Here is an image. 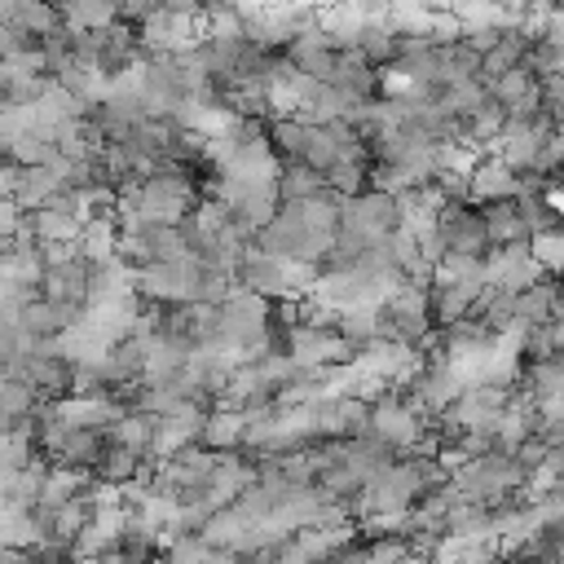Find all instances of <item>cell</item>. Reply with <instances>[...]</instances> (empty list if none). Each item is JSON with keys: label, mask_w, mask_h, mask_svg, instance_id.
Listing matches in <instances>:
<instances>
[{"label": "cell", "mask_w": 564, "mask_h": 564, "mask_svg": "<svg viewBox=\"0 0 564 564\" xmlns=\"http://www.w3.org/2000/svg\"><path fill=\"white\" fill-rule=\"evenodd\" d=\"M317 278V269L291 260V256H269V251H256L247 247L234 264V282L264 295V300H291V295H304L308 282Z\"/></svg>", "instance_id": "1"}, {"label": "cell", "mask_w": 564, "mask_h": 564, "mask_svg": "<svg viewBox=\"0 0 564 564\" xmlns=\"http://www.w3.org/2000/svg\"><path fill=\"white\" fill-rule=\"evenodd\" d=\"M198 278H203V260L185 256V260H150L132 269V291L150 304H194L198 300Z\"/></svg>", "instance_id": "2"}, {"label": "cell", "mask_w": 564, "mask_h": 564, "mask_svg": "<svg viewBox=\"0 0 564 564\" xmlns=\"http://www.w3.org/2000/svg\"><path fill=\"white\" fill-rule=\"evenodd\" d=\"M423 414H414L401 397V388H383L379 397H370V414H366V432L375 441H383L392 454H410L419 441Z\"/></svg>", "instance_id": "3"}, {"label": "cell", "mask_w": 564, "mask_h": 564, "mask_svg": "<svg viewBox=\"0 0 564 564\" xmlns=\"http://www.w3.org/2000/svg\"><path fill=\"white\" fill-rule=\"evenodd\" d=\"M379 313L388 322V335L405 339V344H423L432 335V313H427V286H414V282H401L392 286L383 300H379Z\"/></svg>", "instance_id": "4"}, {"label": "cell", "mask_w": 564, "mask_h": 564, "mask_svg": "<svg viewBox=\"0 0 564 564\" xmlns=\"http://www.w3.org/2000/svg\"><path fill=\"white\" fill-rule=\"evenodd\" d=\"M458 388H463V375L449 366V361H423L405 383H401V397H405V405L414 410V414H441V410H449L454 405V397H458Z\"/></svg>", "instance_id": "5"}, {"label": "cell", "mask_w": 564, "mask_h": 564, "mask_svg": "<svg viewBox=\"0 0 564 564\" xmlns=\"http://www.w3.org/2000/svg\"><path fill=\"white\" fill-rule=\"evenodd\" d=\"M432 229H436V238H441V247H445V251H458V256H476V260L489 251V234H485L480 207H476V203H467V198H454V203H445V207L436 212Z\"/></svg>", "instance_id": "6"}, {"label": "cell", "mask_w": 564, "mask_h": 564, "mask_svg": "<svg viewBox=\"0 0 564 564\" xmlns=\"http://www.w3.org/2000/svg\"><path fill=\"white\" fill-rule=\"evenodd\" d=\"M282 352L295 366H348L357 352L335 335V326H313V322H295L282 335Z\"/></svg>", "instance_id": "7"}, {"label": "cell", "mask_w": 564, "mask_h": 564, "mask_svg": "<svg viewBox=\"0 0 564 564\" xmlns=\"http://www.w3.org/2000/svg\"><path fill=\"white\" fill-rule=\"evenodd\" d=\"M198 13H181V9H154L150 18L137 22V44L141 53H181L189 44H198Z\"/></svg>", "instance_id": "8"}, {"label": "cell", "mask_w": 564, "mask_h": 564, "mask_svg": "<svg viewBox=\"0 0 564 564\" xmlns=\"http://www.w3.org/2000/svg\"><path fill=\"white\" fill-rule=\"evenodd\" d=\"M335 48H330V40L322 35V26H317V18L308 22V26H300L286 44H282V62L291 66V70H300V75H308V79H326L330 84V75H335Z\"/></svg>", "instance_id": "9"}, {"label": "cell", "mask_w": 564, "mask_h": 564, "mask_svg": "<svg viewBox=\"0 0 564 564\" xmlns=\"http://www.w3.org/2000/svg\"><path fill=\"white\" fill-rule=\"evenodd\" d=\"M480 264H485V286H498V291H507V295H516V291H524L533 278H542V269H538V260L529 256L524 242L489 247V251L480 256Z\"/></svg>", "instance_id": "10"}, {"label": "cell", "mask_w": 564, "mask_h": 564, "mask_svg": "<svg viewBox=\"0 0 564 564\" xmlns=\"http://www.w3.org/2000/svg\"><path fill=\"white\" fill-rule=\"evenodd\" d=\"M88 278H93V264L75 251V256H66V260L44 264L40 278H35V291L48 295V300H62V304L84 308V304H88Z\"/></svg>", "instance_id": "11"}, {"label": "cell", "mask_w": 564, "mask_h": 564, "mask_svg": "<svg viewBox=\"0 0 564 564\" xmlns=\"http://www.w3.org/2000/svg\"><path fill=\"white\" fill-rule=\"evenodd\" d=\"M538 322H564V300H560V278L542 273L524 291L511 295V326H538Z\"/></svg>", "instance_id": "12"}, {"label": "cell", "mask_w": 564, "mask_h": 564, "mask_svg": "<svg viewBox=\"0 0 564 564\" xmlns=\"http://www.w3.org/2000/svg\"><path fill=\"white\" fill-rule=\"evenodd\" d=\"M79 313H84V308L62 304V300H48V295H40V291H35V295L22 304L18 326H22L31 339H53V335H62L70 322H79Z\"/></svg>", "instance_id": "13"}, {"label": "cell", "mask_w": 564, "mask_h": 564, "mask_svg": "<svg viewBox=\"0 0 564 564\" xmlns=\"http://www.w3.org/2000/svg\"><path fill=\"white\" fill-rule=\"evenodd\" d=\"M520 189V176L511 167H502L494 154H480L467 172V203H494V198H516Z\"/></svg>", "instance_id": "14"}, {"label": "cell", "mask_w": 564, "mask_h": 564, "mask_svg": "<svg viewBox=\"0 0 564 564\" xmlns=\"http://www.w3.org/2000/svg\"><path fill=\"white\" fill-rule=\"evenodd\" d=\"M330 326H335V335H339V339H344L352 352L388 335V322H383L379 304H352V308H339Z\"/></svg>", "instance_id": "15"}, {"label": "cell", "mask_w": 564, "mask_h": 564, "mask_svg": "<svg viewBox=\"0 0 564 564\" xmlns=\"http://www.w3.org/2000/svg\"><path fill=\"white\" fill-rule=\"evenodd\" d=\"M370 66H388L392 57H397V48H401V31L392 26V18L388 13H366V22H361V31H357V44H352Z\"/></svg>", "instance_id": "16"}, {"label": "cell", "mask_w": 564, "mask_h": 564, "mask_svg": "<svg viewBox=\"0 0 564 564\" xmlns=\"http://www.w3.org/2000/svg\"><path fill=\"white\" fill-rule=\"evenodd\" d=\"M330 84H335L339 93L357 97V101L379 97V66H370L357 48H348V53H339V57H335V75H330Z\"/></svg>", "instance_id": "17"}, {"label": "cell", "mask_w": 564, "mask_h": 564, "mask_svg": "<svg viewBox=\"0 0 564 564\" xmlns=\"http://www.w3.org/2000/svg\"><path fill=\"white\" fill-rule=\"evenodd\" d=\"M361 22H366V13H361L357 4H348V0H330V4L317 9V26H322V35L330 40L335 53H348V48L357 44Z\"/></svg>", "instance_id": "18"}, {"label": "cell", "mask_w": 564, "mask_h": 564, "mask_svg": "<svg viewBox=\"0 0 564 564\" xmlns=\"http://www.w3.org/2000/svg\"><path fill=\"white\" fill-rule=\"evenodd\" d=\"M480 220H485L489 247H507V242H524V238H529V229H524V216H520V203H516V198L480 203Z\"/></svg>", "instance_id": "19"}, {"label": "cell", "mask_w": 564, "mask_h": 564, "mask_svg": "<svg viewBox=\"0 0 564 564\" xmlns=\"http://www.w3.org/2000/svg\"><path fill=\"white\" fill-rule=\"evenodd\" d=\"M529 44H533V40H529L524 31L502 26V31H498V40H494V48H489V53H480V70H476V75L489 84L494 75H502V70L520 66V62H524V53H529Z\"/></svg>", "instance_id": "20"}, {"label": "cell", "mask_w": 564, "mask_h": 564, "mask_svg": "<svg viewBox=\"0 0 564 564\" xmlns=\"http://www.w3.org/2000/svg\"><path fill=\"white\" fill-rule=\"evenodd\" d=\"M31 115H35V123H44V128H57L62 119H75V115H88V106L75 97V93H66L57 79H44V88H40V97L31 101Z\"/></svg>", "instance_id": "21"}, {"label": "cell", "mask_w": 564, "mask_h": 564, "mask_svg": "<svg viewBox=\"0 0 564 564\" xmlns=\"http://www.w3.org/2000/svg\"><path fill=\"white\" fill-rule=\"evenodd\" d=\"M207 449H242V410L238 405H225L216 401L203 419V436H198Z\"/></svg>", "instance_id": "22"}, {"label": "cell", "mask_w": 564, "mask_h": 564, "mask_svg": "<svg viewBox=\"0 0 564 564\" xmlns=\"http://www.w3.org/2000/svg\"><path fill=\"white\" fill-rule=\"evenodd\" d=\"M141 463H145V454H137V449H128V445H119V441L106 436V449H101L97 463H93V480L128 485V480L141 476Z\"/></svg>", "instance_id": "23"}, {"label": "cell", "mask_w": 564, "mask_h": 564, "mask_svg": "<svg viewBox=\"0 0 564 564\" xmlns=\"http://www.w3.org/2000/svg\"><path fill=\"white\" fill-rule=\"evenodd\" d=\"M101 449H106V432H93V427H70V432L62 436V445L53 449V458H48V463L93 471V463H97V454H101Z\"/></svg>", "instance_id": "24"}, {"label": "cell", "mask_w": 564, "mask_h": 564, "mask_svg": "<svg viewBox=\"0 0 564 564\" xmlns=\"http://www.w3.org/2000/svg\"><path fill=\"white\" fill-rule=\"evenodd\" d=\"M273 189H278V203H300V198L322 194V189H326V181H322V172H313L308 163L291 159V163H278Z\"/></svg>", "instance_id": "25"}, {"label": "cell", "mask_w": 564, "mask_h": 564, "mask_svg": "<svg viewBox=\"0 0 564 564\" xmlns=\"http://www.w3.org/2000/svg\"><path fill=\"white\" fill-rule=\"evenodd\" d=\"M62 189V181H57V172L53 167H44V163H31V167H18V185H13V203L22 207V212H31V207H40V203H48L53 194Z\"/></svg>", "instance_id": "26"}, {"label": "cell", "mask_w": 564, "mask_h": 564, "mask_svg": "<svg viewBox=\"0 0 564 564\" xmlns=\"http://www.w3.org/2000/svg\"><path fill=\"white\" fill-rule=\"evenodd\" d=\"M57 18L66 31H101L106 22H115V4L110 0H57Z\"/></svg>", "instance_id": "27"}, {"label": "cell", "mask_w": 564, "mask_h": 564, "mask_svg": "<svg viewBox=\"0 0 564 564\" xmlns=\"http://www.w3.org/2000/svg\"><path fill=\"white\" fill-rule=\"evenodd\" d=\"M115 242H119V229H115L110 216H93V220H84V225H79V238H75V247H79V256H84L88 264L110 260V256H115Z\"/></svg>", "instance_id": "28"}, {"label": "cell", "mask_w": 564, "mask_h": 564, "mask_svg": "<svg viewBox=\"0 0 564 564\" xmlns=\"http://www.w3.org/2000/svg\"><path fill=\"white\" fill-rule=\"evenodd\" d=\"M110 441H119V445H128V449H137V454H150V445H154V414H141V410H123L115 423H110V432H106Z\"/></svg>", "instance_id": "29"}, {"label": "cell", "mask_w": 564, "mask_h": 564, "mask_svg": "<svg viewBox=\"0 0 564 564\" xmlns=\"http://www.w3.org/2000/svg\"><path fill=\"white\" fill-rule=\"evenodd\" d=\"M13 31H22L31 44L35 40H44V35H53L57 26H62V18H57V4L53 0H26L18 13H13V22H9Z\"/></svg>", "instance_id": "30"}, {"label": "cell", "mask_w": 564, "mask_h": 564, "mask_svg": "<svg viewBox=\"0 0 564 564\" xmlns=\"http://www.w3.org/2000/svg\"><path fill=\"white\" fill-rule=\"evenodd\" d=\"M524 247H529V256L538 260V269H542V273H555V278H560V264H564V234H560V229L529 234V238H524Z\"/></svg>", "instance_id": "31"}, {"label": "cell", "mask_w": 564, "mask_h": 564, "mask_svg": "<svg viewBox=\"0 0 564 564\" xmlns=\"http://www.w3.org/2000/svg\"><path fill=\"white\" fill-rule=\"evenodd\" d=\"M560 163H564V137H560V128L542 141V150H538V159H533V176H560Z\"/></svg>", "instance_id": "32"}, {"label": "cell", "mask_w": 564, "mask_h": 564, "mask_svg": "<svg viewBox=\"0 0 564 564\" xmlns=\"http://www.w3.org/2000/svg\"><path fill=\"white\" fill-rule=\"evenodd\" d=\"M18 344H22V326H18V317L0 313V370L18 357Z\"/></svg>", "instance_id": "33"}, {"label": "cell", "mask_w": 564, "mask_h": 564, "mask_svg": "<svg viewBox=\"0 0 564 564\" xmlns=\"http://www.w3.org/2000/svg\"><path fill=\"white\" fill-rule=\"evenodd\" d=\"M154 9H159V0H119V4H115V18L128 22V26H137V22L150 18Z\"/></svg>", "instance_id": "34"}, {"label": "cell", "mask_w": 564, "mask_h": 564, "mask_svg": "<svg viewBox=\"0 0 564 564\" xmlns=\"http://www.w3.org/2000/svg\"><path fill=\"white\" fill-rule=\"evenodd\" d=\"M22 220H26V212H22L13 198H0V238H13V234H22V229H26Z\"/></svg>", "instance_id": "35"}, {"label": "cell", "mask_w": 564, "mask_h": 564, "mask_svg": "<svg viewBox=\"0 0 564 564\" xmlns=\"http://www.w3.org/2000/svg\"><path fill=\"white\" fill-rule=\"evenodd\" d=\"M13 185H18V163L0 159V198H13Z\"/></svg>", "instance_id": "36"}, {"label": "cell", "mask_w": 564, "mask_h": 564, "mask_svg": "<svg viewBox=\"0 0 564 564\" xmlns=\"http://www.w3.org/2000/svg\"><path fill=\"white\" fill-rule=\"evenodd\" d=\"M163 9H181V13H198L203 9V0H159Z\"/></svg>", "instance_id": "37"}, {"label": "cell", "mask_w": 564, "mask_h": 564, "mask_svg": "<svg viewBox=\"0 0 564 564\" xmlns=\"http://www.w3.org/2000/svg\"><path fill=\"white\" fill-rule=\"evenodd\" d=\"M26 0H0V22H13V13L22 9Z\"/></svg>", "instance_id": "38"}, {"label": "cell", "mask_w": 564, "mask_h": 564, "mask_svg": "<svg viewBox=\"0 0 564 564\" xmlns=\"http://www.w3.org/2000/svg\"><path fill=\"white\" fill-rule=\"evenodd\" d=\"M507 564H560V555H524V560H507Z\"/></svg>", "instance_id": "39"}]
</instances>
